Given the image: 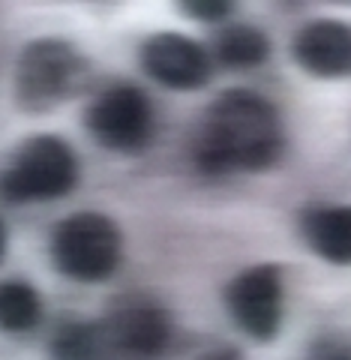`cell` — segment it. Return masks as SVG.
I'll list each match as a JSON object with an SVG mask.
<instances>
[{
	"instance_id": "obj_10",
	"label": "cell",
	"mask_w": 351,
	"mask_h": 360,
	"mask_svg": "<svg viewBox=\"0 0 351 360\" xmlns=\"http://www.w3.org/2000/svg\"><path fill=\"white\" fill-rule=\"evenodd\" d=\"M298 231L321 262L351 267V205H307Z\"/></svg>"
},
{
	"instance_id": "obj_4",
	"label": "cell",
	"mask_w": 351,
	"mask_h": 360,
	"mask_svg": "<svg viewBox=\"0 0 351 360\" xmlns=\"http://www.w3.org/2000/svg\"><path fill=\"white\" fill-rule=\"evenodd\" d=\"M51 264L60 276L82 285L106 283L123 262L120 225L96 210H82L60 219L49 240Z\"/></svg>"
},
{
	"instance_id": "obj_3",
	"label": "cell",
	"mask_w": 351,
	"mask_h": 360,
	"mask_svg": "<svg viewBox=\"0 0 351 360\" xmlns=\"http://www.w3.org/2000/svg\"><path fill=\"white\" fill-rule=\"evenodd\" d=\"M78 186V160L70 141L58 135L25 139L0 165V201L33 205L58 201Z\"/></svg>"
},
{
	"instance_id": "obj_1",
	"label": "cell",
	"mask_w": 351,
	"mask_h": 360,
	"mask_svg": "<svg viewBox=\"0 0 351 360\" xmlns=\"http://www.w3.org/2000/svg\"><path fill=\"white\" fill-rule=\"evenodd\" d=\"M286 127L267 96L246 87L219 94L205 111L192 139V162L208 180L258 174L282 160Z\"/></svg>"
},
{
	"instance_id": "obj_15",
	"label": "cell",
	"mask_w": 351,
	"mask_h": 360,
	"mask_svg": "<svg viewBox=\"0 0 351 360\" xmlns=\"http://www.w3.org/2000/svg\"><path fill=\"white\" fill-rule=\"evenodd\" d=\"M177 9L186 18L205 21V25H217V21L229 18L237 6L231 4V0H184V4H177Z\"/></svg>"
},
{
	"instance_id": "obj_6",
	"label": "cell",
	"mask_w": 351,
	"mask_h": 360,
	"mask_svg": "<svg viewBox=\"0 0 351 360\" xmlns=\"http://www.w3.org/2000/svg\"><path fill=\"white\" fill-rule=\"evenodd\" d=\"M99 324L108 340L111 357L117 354L127 360H156L172 345L174 336L172 312L147 295L115 297Z\"/></svg>"
},
{
	"instance_id": "obj_16",
	"label": "cell",
	"mask_w": 351,
	"mask_h": 360,
	"mask_svg": "<svg viewBox=\"0 0 351 360\" xmlns=\"http://www.w3.org/2000/svg\"><path fill=\"white\" fill-rule=\"evenodd\" d=\"M4 258H6V225L0 219V264H4Z\"/></svg>"
},
{
	"instance_id": "obj_7",
	"label": "cell",
	"mask_w": 351,
	"mask_h": 360,
	"mask_svg": "<svg viewBox=\"0 0 351 360\" xmlns=\"http://www.w3.org/2000/svg\"><path fill=\"white\" fill-rule=\"evenodd\" d=\"M225 312L249 340L270 342L282 330V312H286V285L282 270L276 264H253L231 276L222 291Z\"/></svg>"
},
{
	"instance_id": "obj_2",
	"label": "cell",
	"mask_w": 351,
	"mask_h": 360,
	"mask_svg": "<svg viewBox=\"0 0 351 360\" xmlns=\"http://www.w3.org/2000/svg\"><path fill=\"white\" fill-rule=\"evenodd\" d=\"M87 75L90 63L72 42L33 39L15 60V105L25 115H49L87 84Z\"/></svg>"
},
{
	"instance_id": "obj_5",
	"label": "cell",
	"mask_w": 351,
	"mask_h": 360,
	"mask_svg": "<svg viewBox=\"0 0 351 360\" xmlns=\"http://www.w3.org/2000/svg\"><path fill=\"white\" fill-rule=\"evenodd\" d=\"M84 129L111 153H141L153 139V103L139 84H108L87 103Z\"/></svg>"
},
{
	"instance_id": "obj_13",
	"label": "cell",
	"mask_w": 351,
	"mask_h": 360,
	"mask_svg": "<svg viewBox=\"0 0 351 360\" xmlns=\"http://www.w3.org/2000/svg\"><path fill=\"white\" fill-rule=\"evenodd\" d=\"M42 321V295L25 279L0 283V330L4 333H30Z\"/></svg>"
},
{
	"instance_id": "obj_9",
	"label": "cell",
	"mask_w": 351,
	"mask_h": 360,
	"mask_svg": "<svg viewBox=\"0 0 351 360\" xmlns=\"http://www.w3.org/2000/svg\"><path fill=\"white\" fill-rule=\"evenodd\" d=\"M291 58L315 78L351 75V25L336 18H319L303 25L291 39Z\"/></svg>"
},
{
	"instance_id": "obj_11",
	"label": "cell",
	"mask_w": 351,
	"mask_h": 360,
	"mask_svg": "<svg viewBox=\"0 0 351 360\" xmlns=\"http://www.w3.org/2000/svg\"><path fill=\"white\" fill-rule=\"evenodd\" d=\"M210 54L225 70H234V72L258 70L270 58V39L264 30H258L253 25H231L217 33Z\"/></svg>"
},
{
	"instance_id": "obj_12",
	"label": "cell",
	"mask_w": 351,
	"mask_h": 360,
	"mask_svg": "<svg viewBox=\"0 0 351 360\" xmlns=\"http://www.w3.org/2000/svg\"><path fill=\"white\" fill-rule=\"evenodd\" d=\"M49 348L54 360H108L111 357L103 324L84 321V319H63L54 328Z\"/></svg>"
},
{
	"instance_id": "obj_14",
	"label": "cell",
	"mask_w": 351,
	"mask_h": 360,
	"mask_svg": "<svg viewBox=\"0 0 351 360\" xmlns=\"http://www.w3.org/2000/svg\"><path fill=\"white\" fill-rule=\"evenodd\" d=\"M307 360H351V336L343 330H327L315 336Z\"/></svg>"
},
{
	"instance_id": "obj_8",
	"label": "cell",
	"mask_w": 351,
	"mask_h": 360,
	"mask_svg": "<svg viewBox=\"0 0 351 360\" xmlns=\"http://www.w3.org/2000/svg\"><path fill=\"white\" fill-rule=\"evenodd\" d=\"M139 63L147 78L168 90H201L213 75V54L177 30L147 37L141 42Z\"/></svg>"
}]
</instances>
